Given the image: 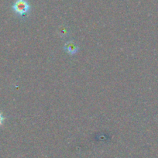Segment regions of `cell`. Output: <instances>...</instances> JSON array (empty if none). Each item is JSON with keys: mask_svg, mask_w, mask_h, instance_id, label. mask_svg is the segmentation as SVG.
Returning a JSON list of instances; mask_svg holds the SVG:
<instances>
[{"mask_svg": "<svg viewBox=\"0 0 158 158\" xmlns=\"http://www.w3.org/2000/svg\"><path fill=\"white\" fill-rule=\"evenodd\" d=\"M64 48V51H66L67 53H68L69 54H71V55H74L76 53H77V51H78L79 50L78 47L72 41L67 42V43L65 44Z\"/></svg>", "mask_w": 158, "mask_h": 158, "instance_id": "cell-2", "label": "cell"}, {"mask_svg": "<svg viewBox=\"0 0 158 158\" xmlns=\"http://www.w3.org/2000/svg\"><path fill=\"white\" fill-rule=\"evenodd\" d=\"M3 119H4L3 116L2 115V114L0 113V125H2V122H3Z\"/></svg>", "mask_w": 158, "mask_h": 158, "instance_id": "cell-3", "label": "cell"}, {"mask_svg": "<svg viewBox=\"0 0 158 158\" xmlns=\"http://www.w3.org/2000/svg\"><path fill=\"white\" fill-rule=\"evenodd\" d=\"M12 8L15 13L20 16H24L30 10V6L27 0H16Z\"/></svg>", "mask_w": 158, "mask_h": 158, "instance_id": "cell-1", "label": "cell"}]
</instances>
